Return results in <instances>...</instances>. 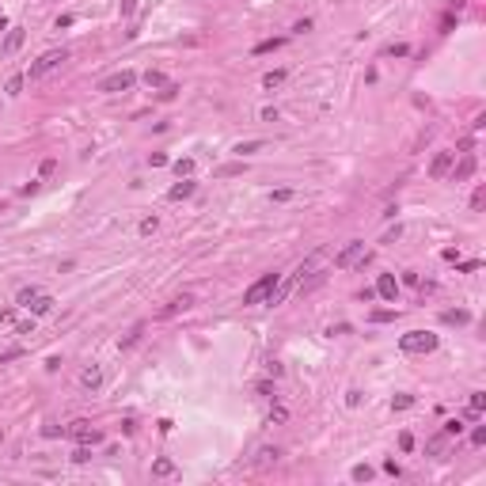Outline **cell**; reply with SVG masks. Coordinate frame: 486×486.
<instances>
[{"label":"cell","instance_id":"21","mask_svg":"<svg viewBox=\"0 0 486 486\" xmlns=\"http://www.w3.org/2000/svg\"><path fill=\"white\" fill-rule=\"evenodd\" d=\"M175 175H179V179H190L194 175V160H175Z\"/></svg>","mask_w":486,"mask_h":486},{"label":"cell","instance_id":"9","mask_svg":"<svg viewBox=\"0 0 486 486\" xmlns=\"http://www.w3.org/2000/svg\"><path fill=\"white\" fill-rule=\"evenodd\" d=\"M376 296H384V300H395V296H399V285H395L391 274H380V281H376Z\"/></svg>","mask_w":486,"mask_h":486},{"label":"cell","instance_id":"31","mask_svg":"<svg viewBox=\"0 0 486 486\" xmlns=\"http://www.w3.org/2000/svg\"><path fill=\"white\" fill-rule=\"evenodd\" d=\"M270 198H274V201H293V186H277Z\"/></svg>","mask_w":486,"mask_h":486},{"label":"cell","instance_id":"4","mask_svg":"<svg viewBox=\"0 0 486 486\" xmlns=\"http://www.w3.org/2000/svg\"><path fill=\"white\" fill-rule=\"evenodd\" d=\"M133 84H137V72L122 69V72H114V76H103V80H99V91H106V95H114V91H129Z\"/></svg>","mask_w":486,"mask_h":486},{"label":"cell","instance_id":"13","mask_svg":"<svg viewBox=\"0 0 486 486\" xmlns=\"http://www.w3.org/2000/svg\"><path fill=\"white\" fill-rule=\"evenodd\" d=\"M190 304H194V296H190V293H182V296H175V300H171V304H167V308H163V315H175V312H186V308H190Z\"/></svg>","mask_w":486,"mask_h":486},{"label":"cell","instance_id":"33","mask_svg":"<svg viewBox=\"0 0 486 486\" xmlns=\"http://www.w3.org/2000/svg\"><path fill=\"white\" fill-rule=\"evenodd\" d=\"M274 422H289V410H285V406H274V410H270V425H274Z\"/></svg>","mask_w":486,"mask_h":486},{"label":"cell","instance_id":"38","mask_svg":"<svg viewBox=\"0 0 486 486\" xmlns=\"http://www.w3.org/2000/svg\"><path fill=\"white\" fill-rule=\"evenodd\" d=\"M391 319H395V312H387V308L384 312H372V323H391Z\"/></svg>","mask_w":486,"mask_h":486},{"label":"cell","instance_id":"46","mask_svg":"<svg viewBox=\"0 0 486 486\" xmlns=\"http://www.w3.org/2000/svg\"><path fill=\"white\" fill-rule=\"evenodd\" d=\"M471 444H486V429H482V425H479V429L471 433Z\"/></svg>","mask_w":486,"mask_h":486},{"label":"cell","instance_id":"25","mask_svg":"<svg viewBox=\"0 0 486 486\" xmlns=\"http://www.w3.org/2000/svg\"><path fill=\"white\" fill-rule=\"evenodd\" d=\"M141 334H144V323H137V327H133V330H129V334H125V338H122V349H129V346H133V342H137V338H141Z\"/></svg>","mask_w":486,"mask_h":486},{"label":"cell","instance_id":"12","mask_svg":"<svg viewBox=\"0 0 486 486\" xmlns=\"http://www.w3.org/2000/svg\"><path fill=\"white\" fill-rule=\"evenodd\" d=\"M27 308H31V315H46V312H53V296L38 293V296H34V300H31Z\"/></svg>","mask_w":486,"mask_h":486},{"label":"cell","instance_id":"30","mask_svg":"<svg viewBox=\"0 0 486 486\" xmlns=\"http://www.w3.org/2000/svg\"><path fill=\"white\" fill-rule=\"evenodd\" d=\"M156 228H160V220H156V217H144V220H141V236H152Z\"/></svg>","mask_w":486,"mask_h":486},{"label":"cell","instance_id":"29","mask_svg":"<svg viewBox=\"0 0 486 486\" xmlns=\"http://www.w3.org/2000/svg\"><path fill=\"white\" fill-rule=\"evenodd\" d=\"M175 95H179V84H163V87H160V99H163V103H171Z\"/></svg>","mask_w":486,"mask_h":486},{"label":"cell","instance_id":"37","mask_svg":"<svg viewBox=\"0 0 486 486\" xmlns=\"http://www.w3.org/2000/svg\"><path fill=\"white\" fill-rule=\"evenodd\" d=\"M15 357H23V346H12V349H4V353H0V361H15Z\"/></svg>","mask_w":486,"mask_h":486},{"label":"cell","instance_id":"34","mask_svg":"<svg viewBox=\"0 0 486 486\" xmlns=\"http://www.w3.org/2000/svg\"><path fill=\"white\" fill-rule=\"evenodd\" d=\"M15 334L31 338V334H34V319H27V323H15Z\"/></svg>","mask_w":486,"mask_h":486},{"label":"cell","instance_id":"17","mask_svg":"<svg viewBox=\"0 0 486 486\" xmlns=\"http://www.w3.org/2000/svg\"><path fill=\"white\" fill-rule=\"evenodd\" d=\"M281 46H285V38H266V42L255 46V57H258V53H274V50H281Z\"/></svg>","mask_w":486,"mask_h":486},{"label":"cell","instance_id":"15","mask_svg":"<svg viewBox=\"0 0 486 486\" xmlns=\"http://www.w3.org/2000/svg\"><path fill=\"white\" fill-rule=\"evenodd\" d=\"M471 171H475V156H463V160H460V167H456V175H452V179H456V182H463V179H471Z\"/></svg>","mask_w":486,"mask_h":486},{"label":"cell","instance_id":"10","mask_svg":"<svg viewBox=\"0 0 486 486\" xmlns=\"http://www.w3.org/2000/svg\"><path fill=\"white\" fill-rule=\"evenodd\" d=\"M194 190H198V182H194V179H179V182L167 190V198H171V201H182V198H190Z\"/></svg>","mask_w":486,"mask_h":486},{"label":"cell","instance_id":"44","mask_svg":"<svg viewBox=\"0 0 486 486\" xmlns=\"http://www.w3.org/2000/svg\"><path fill=\"white\" fill-rule=\"evenodd\" d=\"M148 163H152V167H163V163H167V156H163V152H152Z\"/></svg>","mask_w":486,"mask_h":486},{"label":"cell","instance_id":"35","mask_svg":"<svg viewBox=\"0 0 486 486\" xmlns=\"http://www.w3.org/2000/svg\"><path fill=\"white\" fill-rule=\"evenodd\" d=\"M460 429H463V422H460V418H452V422H444V437H456Z\"/></svg>","mask_w":486,"mask_h":486},{"label":"cell","instance_id":"2","mask_svg":"<svg viewBox=\"0 0 486 486\" xmlns=\"http://www.w3.org/2000/svg\"><path fill=\"white\" fill-rule=\"evenodd\" d=\"M61 61H69V50H46V53L31 65V72H27V76H31V80H38V76H46L50 69H57Z\"/></svg>","mask_w":486,"mask_h":486},{"label":"cell","instance_id":"6","mask_svg":"<svg viewBox=\"0 0 486 486\" xmlns=\"http://www.w3.org/2000/svg\"><path fill=\"white\" fill-rule=\"evenodd\" d=\"M361 258H365V243L353 239V243H346V247L334 255V266H338V270H349L353 262H361Z\"/></svg>","mask_w":486,"mask_h":486},{"label":"cell","instance_id":"32","mask_svg":"<svg viewBox=\"0 0 486 486\" xmlns=\"http://www.w3.org/2000/svg\"><path fill=\"white\" fill-rule=\"evenodd\" d=\"M91 460V448H87V444H80V448L72 452V463H87Z\"/></svg>","mask_w":486,"mask_h":486},{"label":"cell","instance_id":"3","mask_svg":"<svg viewBox=\"0 0 486 486\" xmlns=\"http://www.w3.org/2000/svg\"><path fill=\"white\" fill-rule=\"evenodd\" d=\"M274 285H277V274H262L255 285L247 289V293H243V304H262V300H266L270 293H274Z\"/></svg>","mask_w":486,"mask_h":486},{"label":"cell","instance_id":"18","mask_svg":"<svg viewBox=\"0 0 486 486\" xmlns=\"http://www.w3.org/2000/svg\"><path fill=\"white\" fill-rule=\"evenodd\" d=\"M144 84H148V87H163V84H167V76H163L160 69H148V72H144Z\"/></svg>","mask_w":486,"mask_h":486},{"label":"cell","instance_id":"20","mask_svg":"<svg viewBox=\"0 0 486 486\" xmlns=\"http://www.w3.org/2000/svg\"><path fill=\"white\" fill-rule=\"evenodd\" d=\"M262 144H266V141H239V144H236V152H239V156H251V152H258Z\"/></svg>","mask_w":486,"mask_h":486},{"label":"cell","instance_id":"40","mask_svg":"<svg viewBox=\"0 0 486 486\" xmlns=\"http://www.w3.org/2000/svg\"><path fill=\"white\" fill-rule=\"evenodd\" d=\"M8 323H15V308H4V312H0V327H8Z\"/></svg>","mask_w":486,"mask_h":486},{"label":"cell","instance_id":"24","mask_svg":"<svg viewBox=\"0 0 486 486\" xmlns=\"http://www.w3.org/2000/svg\"><path fill=\"white\" fill-rule=\"evenodd\" d=\"M34 296H38V289H34V285H27V289H19V296H15V304H23V308H27V304H31V300H34Z\"/></svg>","mask_w":486,"mask_h":486},{"label":"cell","instance_id":"45","mask_svg":"<svg viewBox=\"0 0 486 486\" xmlns=\"http://www.w3.org/2000/svg\"><path fill=\"white\" fill-rule=\"evenodd\" d=\"M482 201H486V190H475V198H471V209H482Z\"/></svg>","mask_w":486,"mask_h":486},{"label":"cell","instance_id":"27","mask_svg":"<svg viewBox=\"0 0 486 486\" xmlns=\"http://www.w3.org/2000/svg\"><path fill=\"white\" fill-rule=\"evenodd\" d=\"M220 179H232V175H243V163H225V167L217 171Z\"/></svg>","mask_w":486,"mask_h":486},{"label":"cell","instance_id":"26","mask_svg":"<svg viewBox=\"0 0 486 486\" xmlns=\"http://www.w3.org/2000/svg\"><path fill=\"white\" fill-rule=\"evenodd\" d=\"M391 406H395V410H410V406H414V395H395Z\"/></svg>","mask_w":486,"mask_h":486},{"label":"cell","instance_id":"7","mask_svg":"<svg viewBox=\"0 0 486 486\" xmlns=\"http://www.w3.org/2000/svg\"><path fill=\"white\" fill-rule=\"evenodd\" d=\"M23 38H27V31L23 27H8V38L0 42V57H12L19 46H23Z\"/></svg>","mask_w":486,"mask_h":486},{"label":"cell","instance_id":"14","mask_svg":"<svg viewBox=\"0 0 486 486\" xmlns=\"http://www.w3.org/2000/svg\"><path fill=\"white\" fill-rule=\"evenodd\" d=\"M441 319H444V323H452V327H463V323H471V312H463V308H456V312H444Z\"/></svg>","mask_w":486,"mask_h":486},{"label":"cell","instance_id":"36","mask_svg":"<svg viewBox=\"0 0 486 486\" xmlns=\"http://www.w3.org/2000/svg\"><path fill=\"white\" fill-rule=\"evenodd\" d=\"M482 406H486V395H482V391H471V410L482 414Z\"/></svg>","mask_w":486,"mask_h":486},{"label":"cell","instance_id":"22","mask_svg":"<svg viewBox=\"0 0 486 486\" xmlns=\"http://www.w3.org/2000/svg\"><path fill=\"white\" fill-rule=\"evenodd\" d=\"M277 456H281L277 448H262V452H258V468H270V463H277Z\"/></svg>","mask_w":486,"mask_h":486},{"label":"cell","instance_id":"8","mask_svg":"<svg viewBox=\"0 0 486 486\" xmlns=\"http://www.w3.org/2000/svg\"><path fill=\"white\" fill-rule=\"evenodd\" d=\"M452 160H456V152H437L433 163H429V179H444L452 171Z\"/></svg>","mask_w":486,"mask_h":486},{"label":"cell","instance_id":"39","mask_svg":"<svg viewBox=\"0 0 486 486\" xmlns=\"http://www.w3.org/2000/svg\"><path fill=\"white\" fill-rule=\"evenodd\" d=\"M53 171H57V160H42V167H38V175L46 179V175H53Z\"/></svg>","mask_w":486,"mask_h":486},{"label":"cell","instance_id":"41","mask_svg":"<svg viewBox=\"0 0 486 486\" xmlns=\"http://www.w3.org/2000/svg\"><path fill=\"white\" fill-rule=\"evenodd\" d=\"M387 53H391V57H406V53H410V46H403V42L399 46H387Z\"/></svg>","mask_w":486,"mask_h":486},{"label":"cell","instance_id":"11","mask_svg":"<svg viewBox=\"0 0 486 486\" xmlns=\"http://www.w3.org/2000/svg\"><path fill=\"white\" fill-rule=\"evenodd\" d=\"M80 384L87 387V391H95V387L103 384V372H99V365H87L84 372H80Z\"/></svg>","mask_w":486,"mask_h":486},{"label":"cell","instance_id":"1","mask_svg":"<svg viewBox=\"0 0 486 486\" xmlns=\"http://www.w3.org/2000/svg\"><path fill=\"white\" fill-rule=\"evenodd\" d=\"M399 349L403 353H433L437 349V334H429V330H406V334L399 338Z\"/></svg>","mask_w":486,"mask_h":486},{"label":"cell","instance_id":"47","mask_svg":"<svg viewBox=\"0 0 486 486\" xmlns=\"http://www.w3.org/2000/svg\"><path fill=\"white\" fill-rule=\"evenodd\" d=\"M258 395H266V399H277V395H274V384H258Z\"/></svg>","mask_w":486,"mask_h":486},{"label":"cell","instance_id":"42","mask_svg":"<svg viewBox=\"0 0 486 486\" xmlns=\"http://www.w3.org/2000/svg\"><path fill=\"white\" fill-rule=\"evenodd\" d=\"M76 15H57V31H65V27H72Z\"/></svg>","mask_w":486,"mask_h":486},{"label":"cell","instance_id":"23","mask_svg":"<svg viewBox=\"0 0 486 486\" xmlns=\"http://www.w3.org/2000/svg\"><path fill=\"white\" fill-rule=\"evenodd\" d=\"M349 475H353V482H368V479H372V468H368V463H357Z\"/></svg>","mask_w":486,"mask_h":486},{"label":"cell","instance_id":"43","mask_svg":"<svg viewBox=\"0 0 486 486\" xmlns=\"http://www.w3.org/2000/svg\"><path fill=\"white\" fill-rule=\"evenodd\" d=\"M399 448H403V452H410V448H414V437H410V433H403V437H399Z\"/></svg>","mask_w":486,"mask_h":486},{"label":"cell","instance_id":"5","mask_svg":"<svg viewBox=\"0 0 486 486\" xmlns=\"http://www.w3.org/2000/svg\"><path fill=\"white\" fill-rule=\"evenodd\" d=\"M65 433H69L72 441H80V444H99V441H103V433L91 429V422H84V418H76V422H72Z\"/></svg>","mask_w":486,"mask_h":486},{"label":"cell","instance_id":"28","mask_svg":"<svg viewBox=\"0 0 486 486\" xmlns=\"http://www.w3.org/2000/svg\"><path fill=\"white\" fill-rule=\"evenodd\" d=\"M4 91H8V95H12V99H15V95L23 91V76H12V80H8V87H4Z\"/></svg>","mask_w":486,"mask_h":486},{"label":"cell","instance_id":"16","mask_svg":"<svg viewBox=\"0 0 486 486\" xmlns=\"http://www.w3.org/2000/svg\"><path fill=\"white\" fill-rule=\"evenodd\" d=\"M277 84H285V69H274V72L262 76V87H266V91H274Z\"/></svg>","mask_w":486,"mask_h":486},{"label":"cell","instance_id":"19","mask_svg":"<svg viewBox=\"0 0 486 486\" xmlns=\"http://www.w3.org/2000/svg\"><path fill=\"white\" fill-rule=\"evenodd\" d=\"M152 475L167 479V475H175V463H171V460H156V463H152Z\"/></svg>","mask_w":486,"mask_h":486}]
</instances>
